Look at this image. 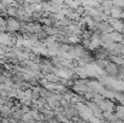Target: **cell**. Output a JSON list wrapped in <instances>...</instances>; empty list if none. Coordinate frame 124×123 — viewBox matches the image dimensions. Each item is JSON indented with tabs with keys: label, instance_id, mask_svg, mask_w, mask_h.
I'll return each instance as SVG.
<instances>
[{
	"label": "cell",
	"instance_id": "6da1fadb",
	"mask_svg": "<svg viewBox=\"0 0 124 123\" xmlns=\"http://www.w3.org/2000/svg\"><path fill=\"white\" fill-rule=\"evenodd\" d=\"M117 117H123L124 116V106H117Z\"/></svg>",
	"mask_w": 124,
	"mask_h": 123
}]
</instances>
